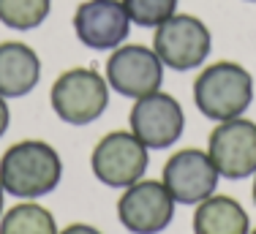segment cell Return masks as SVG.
<instances>
[{
  "instance_id": "7c38bea8",
  "label": "cell",
  "mask_w": 256,
  "mask_h": 234,
  "mask_svg": "<svg viewBox=\"0 0 256 234\" xmlns=\"http://www.w3.org/2000/svg\"><path fill=\"white\" fill-rule=\"evenodd\" d=\"M41 79V58L22 41H0V96L22 98Z\"/></svg>"
},
{
  "instance_id": "d6986e66",
  "label": "cell",
  "mask_w": 256,
  "mask_h": 234,
  "mask_svg": "<svg viewBox=\"0 0 256 234\" xmlns=\"http://www.w3.org/2000/svg\"><path fill=\"white\" fill-rule=\"evenodd\" d=\"M3 196H6V190H3V186H0V215H3Z\"/></svg>"
},
{
  "instance_id": "3957f363",
  "label": "cell",
  "mask_w": 256,
  "mask_h": 234,
  "mask_svg": "<svg viewBox=\"0 0 256 234\" xmlns=\"http://www.w3.org/2000/svg\"><path fill=\"white\" fill-rule=\"evenodd\" d=\"M50 104L54 114L68 126H90L109 106L106 76L84 66L63 71L50 90Z\"/></svg>"
},
{
  "instance_id": "6da1fadb",
  "label": "cell",
  "mask_w": 256,
  "mask_h": 234,
  "mask_svg": "<svg viewBox=\"0 0 256 234\" xmlns=\"http://www.w3.org/2000/svg\"><path fill=\"white\" fill-rule=\"evenodd\" d=\"M63 180V161L50 142L22 139L0 158V186L16 199H41Z\"/></svg>"
},
{
  "instance_id": "e0dca14e",
  "label": "cell",
  "mask_w": 256,
  "mask_h": 234,
  "mask_svg": "<svg viewBox=\"0 0 256 234\" xmlns=\"http://www.w3.org/2000/svg\"><path fill=\"white\" fill-rule=\"evenodd\" d=\"M58 234H104V232L96 229V226H90V224H68L66 229H60Z\"/></svg>"
},
{
  "instance_id": "30bf717a",
  "label": "cell",
  "mask_w": 256,
  "mask_h": 234,
  "mask_svg": "<svg viewBox=\"0 0 256 234\" xmlns=\"http://www.w3.org/2000/svg\"><path fill=\"white\" fill-rule=\"evenodd\" d=\"M218 180H221V174H218L216 164L210 161L207 150H196V147L172 152V158L164 164L161 174V182L172 194V199L178 204L191 207L216 194Z\"/></svg>"
},
{
  "instance_id": "4fadbf2b",
  "label": "cell",
  "mask_w": 256,
  "mask_h": 234,
  "mask_svg": "<svg viewBox=\"0 0 256 234\" xmlns=\"http://www.w3.org/2000/svg\"><path fill=\"white\" fill-rule=\"evenodd\" d=\"M191 229L194 234H251V218L237 199L212 194L196 204Z\"/></svg>"
},
{
  "instance_id": "2e32d148",
  "label": "cell",
  "mask_w": 256,
  "mask_h": 234,
  "mask_svg": "<svg viewBox=\"0 0 256 234\" xmlns=\"http://www.w3.org/2000/svg\"><path fill=\"white\" fill-rule=\"evenodd\" d=\"M178 3L180 0H123L131 22L139 28H158L178 14Z\"/></svg>"
},
{
  "instance_id": "277c9868",
  "label": "cell",
  "mask_w": 256,
  "mask_h": 234,
  "mask_svg": "<svg viewBox=\"0 0 256 234\" xmlns=\"http://www.w3.org/2000/svg\"><path fill=\"white\" fill-rule=\"evenodd\" d=\"M153 49L161 58L164 68L191 71L199 68L212 49L210 28L194 14H174L156 28Z\"/></svg>"
},
{
  "instance_id": "ba28073f",
  "label": "cell",
  "mask_w": 256,
  "mask_h": 234,
  "mask_svg": "<svg viewBox=\"0 0 256 234\" xmlns=\"http://www.w3.org/2000/svg\"><path fill=\"white\" fill-rule=\"evenodd\" d=\"M178 202L161 180H139L123 188L118 199V220L131 234H158L174 220Z\"/></svg>"
},
{
  "instance_id": "52a82bcc",
  "label": "cell",
  "mask_w": 256,
  "mask_h": 234,
  "mask_svg": "<svg viewBox=\"0 0 256 234\" xmlns=\"http://www.w3.org/2000/svg\"><path fill=\"white\" fill-rule=\"evenodd\" d=\"M128 131L142 142L148 150H166L182 136L186 112L174 96L156 90L134 101L128 114Z\"/></svg>"
},
{
  "instance_id": "ffe728a7",
  "label": "cell",
  "mask_w": 256,
  "mask_h": 234,
  "mask_svg": "<svg viewBox=\"0 0 256 234\" xmlns=\"http://www.w3.org/2000/svg\"><path fill=\"white\" fill-rule=\"evenodd\" d=\"M251 194H254V204H256V174H254V190Z\"/></svg>"
},
{
  "instance_id": "7402d4cb",
  "label": "cell",
  "mask_w": 256,
  "mask_h": 234,
  "mask_svg": "<svg viewBox=\"0 0 256 234\" xmlns=\"http://www.w3.org/2000/svg\"><path fill=\"white\" fill-rule=\"evenodd\" d=\"M251 234H256V229H254V232H251Z\"/></svg>"
},
{
  "instance_id": "8992f818",
  "label": "cell",
  "mask_w": 256,
  "mask_h": 234,
  "mask_svg": "<svg viewBox=\"0 0 256 234\" xmlns=\"http://www.w3.org/2000/svg\"><path fill=\"white\" fill-rule=\"evenodd\" d=\"M106 84L109 90L131 98L150 96L161 90L164 82V63L156 54V49L144 44H120L106 58Z\"/></svg>"
},
{
  "instance_id": "7a4b0ae2",
  "label": "cell",
  "mask_w": 256,
  "mask_h": 234,
  "mask_svg": "<svg viewBox=\"0 0 256 234\" xmlns=\"http://www.w3.org/2000/svg\"><path fill=\"white\" fill-rule=\"evenodd\" d=\"M254 101V76L232 60H216L194 79V104L207 120L242 117Z\"/></svg>"
},
{
  "instance_id": "9a60e30c",
  "label": "cell",
  "mask_w": 256,
  "mask_h": 234,
  "mask_svg": "<svg viewBox=\"0 0 256 234\" xmlns=\"http://www.w3.org/2000/svg\"><path fill=\"white\" fill-rule=\"evenodd\" d=\"M52 11V0H0V22L11 30H36Z\"/></svg>"
},
{
  "instance_id": "8fae6325",
  "label": "cell",
  "mask_w": 256,
  "mask_h": 234,
  "mask_svg": "<svg viewBox=\"0 0 256 234\" xmlns=\"http://www.w3.org/2000/svg\"><path fill=\"white\" fill-rule=\"evenodd\" d=\"M131 16H128L123 0H84L74 11V33L88 49L96 52H112L126 44L131 33Z\"/></svg>"
},
{
  "instance_id": "5b68a950",
  "label": "cell",
  "mask_w": 256,
  "mask_h": 234,
  "mask_svg": "<svg viewBox=\"0 0 256 234\" xmlns=\"http://www.w3.org/2000/svg\"><path fill=\"white\" fill-rule=\"evenodd\" d=\"M150 150L131 131H109L98 139L90 156L96 180L106 188H128L148 172Z\"/></svg>"
},
{
  "instance_id": "44dd1931",
  "label": "cell",
  "mask_w": 256,
  "mask_h": 234,
  "mask_svg": "<svg viewBox=\"0 0 256 234\" xmlns=\"http://www.w3.org/2000/svg\"><path fill=\"white\" fill-rule=\"evenodd\" d=\"M248 3H256V0H248Z\"/></svg>"
},
{
  "instance_id": "9c48e42d",
  "label": "cell",
  "mask_w": 256,
  "mask_h": 234,
  "mask_svg": "<svg viewBox=\"0 0 256 234\" xmlns=\"http://www.w3.org/2000/svg\"><path fill=\"white\" fill-rule=\"evenodd\" d=\"M207 156L226 180H246L256 174V122L232 117L218 122L207 136Z\"/></svg>"
},
{
  "instance_id": "5bb4252c",
  "label": "cell",
  "mask_w": 256,
  "mask_h": 234,
  "mask_svg": "<svg viewBox=\"0 0 256 234\" xmlns=\"http://www.w3.org/2000/svg\"><path fill=\"white\" fill-rule=\"evenodd\" d=\"M58 220L44 204L25 199L0 215V234H58Z\"/></svg>"
},
{
  "instance_id": "ac0fdd59",
  "label": "cell",
  "mask_w": 256,
  "mask_h": 234,
  "mask_svg": "<svg viewBox=\"0 0 256 234\" xmlns=\"http://www.w3.org/2000/svg\"><path fill=\"white\" fill-rule=\"evenodd\" d=\"M8 122H11V109H8V98L0 96V136L8 131Z\"/></svg>"
}]
</instances>
